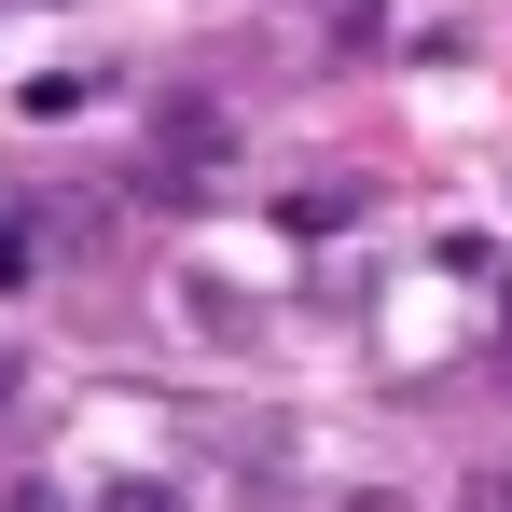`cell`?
<instances>
[{"label":"cell","mask_w":512,"mask_h":512,"mask_svg":"<svg viewBox=\"0 0 512 512\" xmlns=\"http://www.w3.org/2000/svg\"><path fill=\"white\" fill-rule=\"evenodd\" d=\"M236 153V125L208 111V97H167V125H153V167H139V194H194V180Z\"/></svg>","instance_id":"cell-1"},{"label":"cell","mask_w":512,"mask_h":512,"mask_svg":"<svg viewBox=\"0 0 512 512\" xmlns=\"http://www.w3.org/2000/svg\"><path fill=\"white\" fill-rule=\"evenodd\" d=\"M360 208H374L360 180H319V194H277V222H291V236H333V222H360Z\"/></svg>","instance_id":"cell-2"},{"label":"cell","mask_w":512,"mask_h":512,"mask_svg":"<svg viewBox=\"0 0 512 512\" xmlns=\"http://www.w3.org/2000/svg\"><path fill=\"white\" fill-rule=\"evenodd\" d=\"M180 305H194V319H208V333H222V346H250V305H236L222 277H180Z\"/></svg>","instance_id":"cell-3"},{"label":"cell","mask_w":512,"mask_h":512,"mask_svg":"<svg viewBox=\"0 0 512 512\" xmlns=\"http://www.w3.org/2000/svg\"><path fill=\"white\" fill-rule=\"evenodd\" d=\"M97 512H180V485H167V471H111V485H97Z\"/></svg>","instance_id":"cell-4"},{"label":"cell","mask_w":512,"mask_h":512,"mask_svg":"<svg viewBox=\"0 0 512 512\" xmlns=\"http://www.w3.org/2000/svg\"><path fill=\"white\" fill-rule=\"evenodd\" d=\"M333 512H416V499H402V485H346Z\"/></svg>","instance_id":"cell-5"},{"label":"cell","mask_w":512,"mask_h":512,"mask_svg":"<svg viewBox=\"0 0 512 512\" xmlns=\"http://www.w3.org/2000/svg\"><path fill=\"white\" fill-rule=\"evenodd\" d=\"M0 512H56V485H0Z\"/></svg>","instance_id":"cell-6"},{"label":"cell","mask_w":512,"mask_h":512,"mask_svg":"<svg viewBox=\"0 0 512 512\" xmlns=\"http://www.w3.org/2000/svg\"><path fill=\"white\" fill-rule=\"evenodd\" d=\"M485 512H512V471H485Z\"/></svg>","instance_id":"cell-7"},{"label":"cell","mask_w":512,"mask_h":512,"mask_svg":"<svg viewBox=\"0 0 512 512\" xmlns=\"http://www.w3.org/2000/svg\"><path fill=\"white\" fill-rule=\"evenodd\" d=\"M499 346H512V291H499Z\"/></svg>","instance_id":"cell-8"},{"label":"cell","mask_w":512,"mask_h":512,"mask_svg":"<svg viewBox=\"0 0 512 512\" xmlns=\"http://www.w3.org/2000/svg\"><path fill=\"white\" fill-rule=\"evenodd\" d=\"M0 402H14V360H0Z\"/></svg>","instance_id":"cell-9"}]
</instances>
